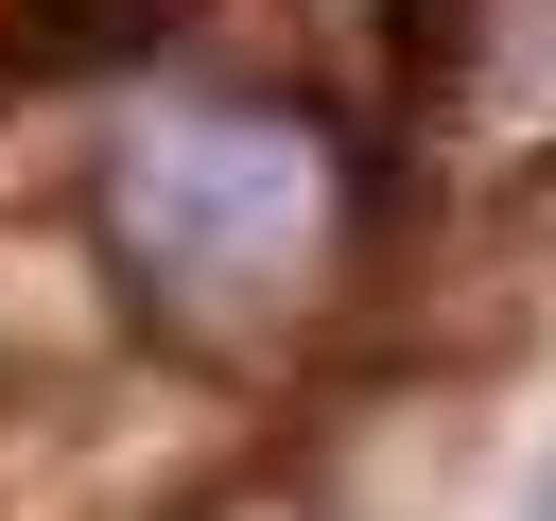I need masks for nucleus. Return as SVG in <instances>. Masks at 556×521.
<instances>
[{
	"instance_id": "2",
	"label": "nucleus",
	"mask_w": 556,
	"mask_h": 521,
	"mask_svg": "<svg viewBox=\"0 0 556 521\" xmlns=\"http://www.w3.org/2000/svg\"><path fill=\"white\" fill-rule=\"evenodd\" d=\"M313 17H330V35H365V17H382V0H313Z\"/></svg>"
},
{
	"instance_id": "1",
	"label": "nucleus",
	"mask_w": 556,
	"mask_h": 521,
	"mask_svg": "<svg viewBox=\"0 0 556 521\" xmlns=\"http://www.w3.org/2000/svg\"><path fill=\"white\" fill-rule=\"evenodd\" d=\"M104 278L174 365H295L348 313L365 260V156L295 104V87H226V69H156L104 122L87 174Z\"/></svg>"
},
{
	"instance_id": "3",
	"label": "nucleus",
	"mask_w": 556,
	"mask_h": 521,
	"mask_svg": "<svg viewBox=\"0 0 556 521\" xmlns=\"http://www.w3.org/2000/svg\"><path fill=\"white\" fill-rule=\"evenodd\" d=\"M539 521H556V486H539Z\"/></svg>"
}]
</instances>
